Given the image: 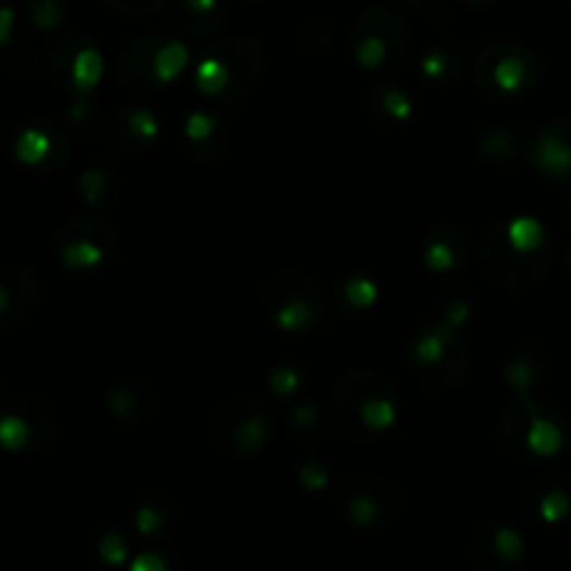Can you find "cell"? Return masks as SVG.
<instances>
[{
  "label": "cell",
  "mask_w": 571,
  "mask_h": 571,
  "mask_svg": "<svg viewBox=\"0 0 571 571\" xmlns=\"http://www.w3.org/2000/svg\"><path fill=\"white\" fill-rule=\"evenodd\" d=\"M176 502L165 493H154V497L142 499L131 513V524L135 533L142 538H167L176 529Z\"/></svg>",
  "instance_id": "d4e9b609"
},
{
  "label": "cell",
  "mask_w": 571,
  "mask_h": 571,
  "mask_svg": "<svg viewBox=\"0 0 571 571\" xmlns=\"http://www.w3.org/2000/svg\"><path fill=\"white\" fill-rule=\"evenodd\" d=\"M493 3H497V0H463V7L474 9V12H482V9L493 7Z\"/></svg>",
  "instance_id": "ee69618b"
},
{
  "label": "cell",
  "mask_w": 571,
  "mask_h": 571,
  "mask_svg": "<svg viewBox=\"0 0 571 571\" xmlns=\"http://www.w3.org/2000/svg\"><path fill=\"white\" fill-rule=\"evenodd\" d=\"M190 65V50L182 39L173 37H162L160 48H156L154 56V79L156 86H167L185 73V68Z\"/></svg>",
  "instance_id": "1f68e13d"
},
{
  "label": "cell",
  "mask_w": 571,
  "mask_h": 571,
  "mask_svg": "<svg viewBox=\"0 0 571 571\" xmlns=\"http://www.w3.org/2000/svg\"><path fill=\"white\" fill-rule=\"evenodd\" d=\"M499 438L516 461H547L560 452L566 430L552 412L535 401V396H513L499 418Z\"/></svg>",
  "instance_id": "277c9868"
},
{
  "label": "cell",
  "mask_w": 571,
  "mask_h": 571,
  "mask_svg": "<svg viewBox=\"0 0 571 571\" xmlns=\"http://www.w3.org/2000/svg\"><path fill=\"white\" fill-rule=\"evenodd\" d=\"M273 438V418L259 399H234L212 421V441L232 457H257Z\"/></svg>",
  "instance_id": "ba28073f"
},
{
  "label": "cell",
  "mask_w": 571,
  "mask_h": 571,
  "mask_svg": "<svg viewBox=\"0 0 571 571\" xmlns=\"http://www.w3.org/2000/svg\"><path fill=\"white\" fill-rule=\"evenodd\" d=\"M410 48V28L394 9L374 7L354 20L351 54L369 73H387L405 62Z\"/></svg>",
  "instance_id": "8992f818"
},
{
  "label": "cell",
  "mask_w": 571,
  "mask_h": 571,
  "mask_svg": "<svg viewBox=\"0 0 571 571\" xmlns=\"http://www.w3.org/2000/svg\"><path fill=\"white\" fill-rule=\"evenodd\" d=\"M471 313H474V295L457 293L452 295V299H446L438 321H443V324H446L448 329H455V333H463V326L471 321Z\"/></svg>",
  "instance_id": "f35d334b"
},
{
  "label": "cell",
  "mask_w": 571,
  "mask_h": 571,
  "mask_svg": "<svg viewBox=\"0 0 571 571\" xmlns=\"http://www.w3.org/2000/svg\"><path fill=\"white\" fill-rule=\"evenodd\" d=\"M56 435V416L37 396H12L0 410V448L12 455L43 452Z\"/></svg>",
  "instance_id": "8fae6325"
},
{
  "label": "cell",
  "mask_w": 571,
  "mask_h": 571,
  "mask_svg": "<svg viewBox=\"0 0 571 571\" xmlns=\"http://www.w3.org/2000/svg\"><path fill=\"white\" fill-rule=\"evenodd\" d=\"M477 154L491 165H513L522 156V140L516 131L491 126L477 137Z\"/></svg>",
  "instance_id": "f1b7e54d"
},
{
  "label": "cell",
  "mask_w": 571,
  "mask_h": 571,
  "mask_svg": "<svg viewBox=\"0 0 571 571\" xmlns=\"http://www.w3.org/2000/svg\"><path fill=\"white\" fill-rule=\"evenodd\" d=\"M295 479H299L302 491L321 493V491H326V488L333 486V468L326 466L324 461H318V457H313V461H304L302 466H299V471H295Z\"/></svg>",
  "instance_id": "74e56055"
},
{
  "label": "cell",
  "mask_w": 571,
  "mask_h": 571,
  "mask_svg": "<svg viewBox=\"0 0 571 571\" xmlns=\"http://www.w3.org/2000/svg\"><path fill=\"white\" fill-rule=\"evenodd\" d=\"M185 142L198 160H212L226 145V120L215 109H198L185 120Z\"/></svg>",
  "instance_id": "cb8c5ba5"
},
{
  "label": "cell",
  "mask_w": 571,
  "mask_h": 571,
  "mask_svg": "<svg viewBox=\"0 0 571 571\" xmlns=\"http://www.w3.org/2000/svg\"><path fill=\"white\" fill-rule=\"evenodd\" d=\"M207 45L223 56L229 75H232L223 104H237V101L248 98L259 86V81L265 79L263 48L248 37H215Z\"/></svg>",
  "instance_id": "4fadbf2b"
},
{
  "label": "cell",
  "mask_w": 571,
  "mask_h": 571,
  "mask_svg": "<svg viewBox=\"0 0 571 571\" xmlns=\"http://www.w3.org/2000/svg\"><path fill=\"white\" fill-rule=\"evenodd\" d=\"M45 3H59V0H45Z\"/></svg>",
  "instance_id": "c3c4849f"
},
{
  "label": "cell",
  "mask_w": 571,
  "mask_h": 571,
  "mask_svg": "<svg viewBox=\"0 0 571 571\" xmlns=\"http://www.w3.org/2000/svg\"><path fill=\"white\" fill-rule=\"evenodd\" d=\"M226 20V3L223 0H176L173 23L187 37H212L221 32Z\"/></svg>",
  "instance_id": "603a6c76"
},
{
  "label": "cell",
  "mask_w": 571,
  "mask_h": 571,
  "mask_svg": "<svg viewBox=\"0 0 571 571\" xmlns=\"http://www.w3.org/2000/svg\"><path fill=\"white\" fill-rule=\"evenodd\" d=\"M338 510L349 527L374 533L399 516L401 493L382 477H357L338 491Z\"/></svg>",
  "instance_id": "9c48e42d"
},
{
  "label": "cell",
  "mask_w": 571,
  "mask_h": 571,
  "mask_svg": "<svg viewBox=\"0 0 571 571\" xmlns=\"http://www.w3.org/2000/svg\"><path fill=\"white\" fill-rule=\"evenodd\" d=\"M104 54L81 34H62L48 48V73L73 95H90L104 79Z\"/></svg>",
  "instance_id": "7c38bea8"
},
{
  "label": "cell",
  "mask_w": 571,
  "mask_h": 571,
  "mask_svg": "<svg viewBox=\"0 0 571 571\" xmlns=\"http://www.w3.org/2000/svg\"><path fill=\"white\" fill-rule=\"evenodd\" d=\"M68 120L81 137H90L98 131V115H95L90 95H73V104L68 109Z\"/></svg>",
  "instance_id": "ab89813d"
},
{
  "label": "cell",
  "mask_w": 571,
  "mask_h": 571,
  "mask_svg": "<svg viewBox=\"0 0 571 571\" xmlns=\"http://www.w3.org/2000/svg\"><path fill=\"white\" fill-rule=\"evenodd\" d=\"M160 137V117L142 104L117 109L109 124V142L120 156H142Z\"/></svg>",
  "instance_id": "ac0fdd59"
},
{
  "label": "cell",
  "mask_w": 571,
  "mask_h": 571,
  "mask_svg": "<svg viewBox=\"0 0 571 571\" xmlns=\"http://www.w3.org/2000/svg\"><path fill=\"white\" fill-rule=\"evenodd\" d=\"M117 190H120V185H117V176L112 167H104V165L86 167V171L79 176L81 201H84L90 209H106L109 203H115Z\"/></svg>",
  "instance_id": "f546056e"
},
{
  "label": "cell",
  "mask_w": 571,
  "mask_h": 571,
  "mask_svg": "<svg viewBox=\"0 0 571 571\" xmlns=\"http://www.w3.org/2000/svg\"><path fill=\"white\" fill-rule=\"evenodd\" d=\"M131 571H167L171 569V563H167V558L162 552H156V549H142L140 555H135V558L129 560Z\"/></svg>",
  "instance_id": "b9f144b4"
},
{
  "label": "cell",
  "mask_w": 571,
  "mask_h": 571,
  "mask_svg": "<svg viewBox=\"0 0 571 571\" xmlns=\"http://www.w3.org/2000/svg\"><path fill=\"white\" fill-rule=\"evenodd\" d=\"M104 407L120 424H145L156 410L154 387L148 385L140 374H117L104 394Z\"/></svg>",
  "instance_id": "e0dca14e"
},
{
  "label": "cell",
  "mask_w": 571,
  "mask_h": 571,
  "mask_svg": "<svg viewBox=\"0 0 571 571\" xmlns=\"http://www.w3.org/2000/svg\"><path fill=\"white\" fill-rule=\"evenodd\" d=\"M12 154L28 171L56 173L68 162V140L56 126L28 124L14 135Z\"/></svg>",
  "instance_id": "5bb4252c"
},
{
  "label": "cell",
  "mask_w": 571,
  "mask_h": 571,
  "mask_svg": "<svg viewBox=\"0 0 571 571\" xmlns=\"http://www.w3.org/2000/svg\"><path fill=\"white\" fill-rule=\"evenodd\" d=\"M14 23H18V9H14L12 0H0V48L9 45L14 32Z\"/></svg>",
  "instance_id": "7bdbcfd3"
},
{
  "label": "cell",
  "mask_w": 571,
  "mask_h": 571,
  "mask_svg": "<svg viewBox=\"0 0 571 571\" xmlns=\"http://www.w3.org/2000/svg\"><path fill=\"white\" fill-rule=\"evenodd\" d=\"M555 263V246L544 243L538 252H518L510 246L504 223H497L482 243V270L493 284L508 290H529L549 273Z\"/></svg>",
  "instance_id": "52a82bcc"
},
{
  "label": "cell",
  "mask_w": 571,
  "mask_h": 571,
  "mask_svg": "<svg viewBox=\"0 0 571 571\" xmlns=\"http://www.w3.org/2000/svg\"><path fill=\"white\" fill-rule=\"evenodd\" d=\"M304 385H307V376L293 363L273 365L265 376V387H268L273 399H293V396L302 394Z\"/></svg>",
  "instance_id": "d6a6232c"
},
{
  "label": "cell",
  "mask_w": 571,
  "mask_h": 571,
  "mask_svg": "<svg viewBox=\"0 0 571 571\" xmlns=\"http://www.w3.org/2000/svg\"><path fill=\"white\" fill-rule=\"evenodd\" d=\"M474 84L491 98H518L540 81L538 56L516 39H493L474 59Z\"/></svg>",
  "instance_id": "5b68a950"
},
{
  "label": "cell",
  "mask_w": 571,
  "mask_h": 571,
  "mask_svg": "<svg viewBox=\"0 0 571 571\" xmlns=\"http://www.w3.org/2000/svg\"><path fill=\"white\" fill-rule=\"evenodd\" d=\"M466 56L455 45H435L418 59V73L432 86H455L463 79Z\"/></svg>",
  "instance_id": "484cf974"
},
{
  "label": "cell",
  "mask_w": 571,
  "mask_h": 571,
  "mask_svg": "<svg viewBox=\"0 0 571 571\" xmlns=\"http://www.w3.org/2000/svg\"><path fill=\"white\" fill-rule=\"evenodd\" d=\"M193 79H196V90L203 95V98L212 101V104H223L232 75H229L226 62H223V56L218 54V50L203 45Z\"/></svg>",
  "instance_id": "83f0119b"
},
{
  "label": "cell",
  "mask_w": 571,
  "mask_h": 571,
  "mask_svg": "<svg viewBox=\"0 0 571 571\" xmlns=\"http://www.w3.org/2000/svg\"><path fill=\"white\" fill-rule=\"evenodd\" d=\"M544 376H547V360L538 349L516 351L504 365V382L516 396H533Z\"/></svg>",
  "instance_id": "4316f807"
},
{
  "label": "cell",
  "mask_w": 571,
  "mask_h": 571,
  "mask_svg": "<svg viewBox=\"0 0 571 571\" xmlns=\"http://www.w3.org/2000/svg\"><path fill=\"white\" fill-rule=\"evenodd\" d=\"M95 555H98L101 563L109 566V569L126 566L131 555L129 540H126L124 533H117V529H106V533L98 538V544H95Z\"/></svg>",
  "instance_id": "d590c367"
},
{
  "label": "cell",
  "mask_w": 571,
  "mask_h": 571,
  "mask_svg": "<svg viewBox=\"0 0 571 571\" xmlns=\"http://www.w3.org/2000/svg\"><path fill=\"white\" fill-rule=\"evenodd\" d=\"M527 552V540L513 524H482L471 538V558L482 571H502L516 566Z\"/></svg>",
  "instance_id": "2e32d148"
},
{
  "label": "cell",
  "mask_w": 571,
  "mask_h": 571,
  "mask_svg": "<svg viewBox=\"0 0 571 571\" xmlns=\"http://www.w3.org/2000/svg\"><path fill=\"white\" fill-rule=\"evenodd\" d=\"M468 254H471V248H468L466 232L448 226V223L432 226L421 237V259L435 273H452V270L466 268Z\"/></svg>",
  "instance_id": "ffe728a7"
},
{
  "label": "cell",
  "mask_w": 571,
  "mask_h": 571,
  "mask_svg": "<svg viewBox=\"0 0 571 571\" xmlns=\"http://www.w3.org/2000/svg\"><path fill=\"white\" fill-rule=\"evenodd\" d=\"M333 421L349 441H376L399 421V396L380 371L351 369L333 391Z\"/></svg>",
  "instance_id": "6da1fadb"
},
{
  "label": "cell",
  "mask_w": 571,
  "mask_h": 571,
  "mask_svg": "<svg viewBox=\"0 0 571 571\" xmlns=\"http://www.w3.org/2000/svg\"><path fill=\"white\" fill-rule=\"evenodd\" d=\"M263 310L282 333L304 335L324 324L326 302L313 277L284 268L270 273L265 282Z\"/></svg>",
  "instance_id": "3957f363"
},
{
  "label": "cell",
  "mask_w": 571,
  "mask_h": 571,
  "mask_svg": "<svg viewBox=\"0 0 571 571\" xmlns=\"http://www.w3.org/2000/svg\"><path fill=\"white\" fill-rule=\"evenodd\" d=\"M535 510H538V516L547 524H558L571 513V499L563 488H547V491L535 499Z\"/></svg>",
  "instance_id": "8d00e7d4"
},
{
  "label": "cell",
  "mask_w": 571,
  "mask_h": 571,
  "mask_svg": "<svg viewBox=\"0 0 571 571\" xmlns=\"http://www.w3.org/2000/svg\"><path fill=\"white\" fill-rule=\"evenodd\" d=\"M254 3H257V0H254Z\"/></svg>",
  "instance_id": "f907efd6"
},
{
  "label": "cell",
  "mask_w": 571,
  "mask_h": 571,
  "mask_svg": "<svg viewBox=\"0 0 571 571\" xmlns=\"http://www.w3.org/2000/svg\"><path fill=\"white\" fill-rule=\"evenodd\" d=\"M566 268H569V273H571V246L566 248Z\"/></svg>",
  "instance_id": "bcb514c9"
},
{
  "label": "cell",
  "mask_w": 571,
  "mask_h": 571,
  "mask_svg": "<svg viewBox=\"0 0 571 571\" xmlns=\"http://www.w3.org/2000/svg\"><path fill=\"white\" fill-rule=\"evenodd\" d=\"M529 160L540 176L571 182V120L547 124L533 137Z\"/></svg>",
  "instance_id": "d6986e66"
},
{
  "label": "cell",
  "mask_w": 571,
  "mask_h": 571,
  "mask_svg": "<svg viewBox=\"0 0 571 571\" xmlns=\"http://www.w3.org/2000/svg\"><path fill=\"white\" fill-rule=\"evenodd\" d=\"M380 302V288L371 277L363 273H349L338 282V310L346 315L365 313Z\"/></svg>",
  "instance_id": "4dcf8cb0"
},
{
  "label": "cell",
  "mask_w": 571,
  "mask_h": 571,
  "mask_svg": "<svg viewBox=\"0 0 571 571\" xmlns=\"http://www.w3.org/2000/svg\"><path fill=\"white\" fill-rule=\"evenodd\" d=\"M0 391H3V376H0Z\"/></svg>",
  "instance_id": "681fc988"
},
{
  "label": "cell",
  "mask_w": 571,
  "mask_h": 571,
  "mask_svg": "<svg viewBox=\"0 0 571 571\" xmlns=\"http://www.w3.org/2000/svg\"><path fill=\"white\" fill-rule=\"evenodd\" d=\"M39 304V279L28 265H0V329L23 324Z\"/></svg>",
  "instance_id": "9a60e30c"
},
{
  "label": "cell",
  "mask_w": 571,
  "mask_h": 571,
  "mask_svg": "<svg viewBox=\"0 0 571 571\" xmlns=\"http://www.w3.org/2000/svg\"><path fill=\"white\" fill-rule=\"evenodd\" d=\"M162 37L165 34H148V37H140L124 50L120 65H117V75H120L126 86H131V90H154V56Z\"/></svg>",
  "instance_id": "7402d4cb"
},
{
  "label": "cell",
  "mask_w": 571,
  "mask_h": 571,
  "mask_svg": "<svg viewBox=\"0 0 571 571\" xmlns=\"http://www.w3.org/2000/svg\"><path fill=\"white\" fill-rule=\"evenodd\" d=\"M167 3L171 0H106V7L126 18H151V14L165 12Z\"/></svg>",
  "instance_id": "60d3db41"
},
{
  "label": "cell",
  "mask_w": 571,
  "mask_h": 571,
  "mask_svg": "<svg viewBox=\"0 0 571 571\" xmlns=\"http://www.w3.org/2000/svg\"><path fill=\"white\" fill-rule=\"evenodd\" d=\"M566 218H569V221H571V196L566 198Z\"/></svg>",
  "instance_id": "7dc6e473"
},
{
  "label": "cell",
  "mask_w": 571,
  "mask_h": 571,
  "mask_svg": "<svg viewBox=\"0 0 571 571\" xmlns=\"http://www.w3.org/2000/svg\"><path fill=\"white\" fill-rule=\"evenodd\" d=\"M117 248V229L106 215H75L62 226L56 237V257L62 268L90 270L104 265Z\"/></svg>",
  "instance_id": "30bf717a"
},
{
  "label": "cell",
  "mask_w": 571,
  "mask_h": 571,
  "mask_svg": "<svg viewBox=\"0 0 571 571\" xmlns=\"http://www.w3.org/2000/svg\"><path fill=\"white\" fill-rule=\"evenodd\" d=\"M401 3H407V7H412V9H432L438 0H401Z\"/></svg>",
  "instance_id": "f6af8a7d"
},
{
  "label": "cell",
  "mask_w": 571,
  "mask_h": 571,
  "mask_svg": "<svg viewBox=\"0 0 571 571\" xmlns=\"http://www.w3.org/2000/svg\"><path fill=\"white\" fill-rule=\"evenodd\" d=\"M504 234H508L510 246L518 248V252H538L544 243H549L547 229L540 226L535 218H513V221L504 223Z\"/></svg>",
  "instance_id": "e575fe53"
},
{
  "label": "cell",
  "mask_w": 571,
  "mask_h": 571,
  "mask_svg": "<svg viewBox=\"0 0 571 571\" xmlns=\"http://www.w3.org/2000/svg\"><path fill=\"white\" fill-rule=\"evenodd\" d=\"M288 427L295 441H321L326 435V416L315 405H299L290 410Z\"/></svg>",
  "instance_id": "836d02e7"
},
{
  "label": "cell",
  "mask_w": 571,
  "mask_h": 571,
  "mask_svg": "<svg viewBox=\"0 0 571 571\" xmlns=\"http://www.w3.org/2000/svg\"><path fill=\"white\" fill-rule=\"evenodd\" d=\"M410 365L421 385L438 391V394H448L468 380L471 354H468V346L463 343L461 333L448 329L443 321L435 318L412 338Z\"/></svg>",
  "instance_id": "7a4b0ae2"
},
{
  "label": "cell",
  "mask_w": 571,
  "mask_h": 571,
  "mask_svg": "<svg viewBox=\"0 0 571 571\" xmlns=\"http://www.w3.org/2000/svg\"><path fill=\"white\" fill-rule=\"evenodd\" d=\"M365 109H369L371 124L382 131H396L412 120V98L396 84L374 81L365 93Z\"/></svg>",
  "instance_id": "44dd1931"
}]
</instances>
